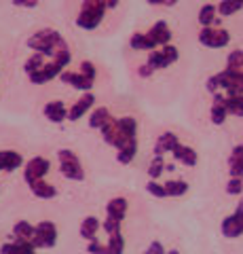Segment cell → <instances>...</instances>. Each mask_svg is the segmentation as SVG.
I'll return each mask as SVG.
<instances>
[{
	"mask_svg": "<svg viewBox=\"0 0 243 254\" xmlns=\"http://www.w3.org/2000/svg\"><path fill=\"white\" fill-rule=\"evenodd\" d=\"M30 49H34L36 53H43L45 58H55V53L59 49H66L68 43H66V38L59 34L57 30H53V28H43V30H38L36 34H32L28 38V43H26Z\"/></svg>",
	"mask_w": 243,
	"mask_h": 254,
	"instance_id": "1",
	"label": "cell"
},
{
	"mask_svg": "<svg viewBox=\"0 0 243 254\" xmlns=\"http://www.w3.org/2000/svg\"><path fill=\"white\" fill-rule=\"evenodd\" d=\"M106 11H108L106 0H85L74 23L81 30H96L101 23V19H104Z\"/></svg>",
	"mask_w": 243,
	"mask_h": 254,
	"instance_id": "2",
	"label": "cell"
},
{
	"mask_svg": "<svg viewBox=\"0 0 243 254\" xmlns=\"http://www.w3.org/2000/svg\"><path fill=\"white\" fill-rule=\"evenodd\" d=\"M57 161H59V172H61V176H64V178L76 180V182L85 180L83 163H81V159H78V155L74 153V150L61 148L57 153Z\"/></svg>",
	"mask_w": 243,
	"mask_h": 254,
	"instance_id": "3",
	"label": "cell"
},
{
	"mask_svg": "<svg viewBox=\"0 0 243 254\" xmlns=\"http://www.w3.org/2000/svg\"><path fill=\"white\" fill-rule=\"evenodd\" d=\"M178 55L180 53H178L176 45H165V47H161V49H154V51L148 53L146 64L152 68V72H154V70H163V68L171 66V64H176Z\"/></svg>",
	"mask_w": 243,
	"mask_h": 254,
	"instance_id": "4",
	"label": "cell"
},
{
	"mask_svg": "<svg viewBox=\"0 0 243 254\" xmlns=\"http://www.w3.org/2000/svg\"><path fill=\"white\" fill-rule=\"evenodd\" d=\"M199 43L203 47H209V49H222V47L231 43V34H229V30H224V28L205 26L199 32Z\"/></svg>",
	"mask_w": 243,
	"mask_h": 254,
	"instance_id": "5",
	"label": "cell"
},
{
	"mask_svg": "<svg viewBox=\"0 0 243 254\" xmlns=\"http://www.w3.org/2000/svg\"><path fill=\"white\" fill-rule=\"evenodd\" d=\"M218 85L226 91V95H243V70H229L224 68L218 72Z\"/></svg>",
	"mask_w": 243,
	"mask_h": 254,
	"instance_id": "6",
	"label": "cell"
},
{
	"mask_svg": "<svg viewBox=\"0 0 243 254\" xmlns=\"http://www.w3.org/2000/svg\"><path fill=\"white\" fill-rule=\"evenodd\" d=\"M55 242H57V227H55V222H51V220L38 222L34 240H32V244L36 246V248H53Z\"/></svg>",
	"mask_w": 243,
	"mask_h": 254,
	"instance_id": "7",
	"label": "cell"
},
{
	"mask_svg": "<svg viewBox=\"0 0 243 254\" xmlns=\"http://www.w3.org/2000/svg\"><path fill=\"white\" fill-rule=\"evenodd\" d=\"M49 170H51L49 159L34 157V159H30L26 163V168H23V180H26V185H30V182H34V180L45 178L47 174H49Z\"/></svg>",
	"mask_w": 243,
	"mask_h": 254,
	"instance_id": "8",
	"label": "cell"
},
{
	"mask_svg": "<svg viewBox=\"0 0 243 254\" xmlns=\"http://www.w3.org/2000/svg\"><path fill=\"white\" fill-rule=\"evenodd\" d=\"M99 131H101V138H104L106 144H112V146H116L119 150L125 148V146H127L129 142H131V140H125L121 133H119V129H116V119H114V117L108 119V121L99 127Z\"/></svg>",
	"mask_w": 243,
	"mask_h": 254,
	"instance_id": "9",
	"label": "cell"
},
{
	"mask_svg": "<svg viewBox=\"0 0 243 254\" xmlns=\"http://www.w3.org/2000/svg\"><path fill=\"white\" fill-rule=\"evenodd\" d=\"M93 104H96V95H93L91 91H85L81 98L72 104V108H68V119L70 121H78V119H83L85 115L93 110Z\"/></svg>",
	"mask_w": 243,
	"mask_h": 254,
	"instance_id": "10",
	"label": "cell"
},
{
	"mask_svg": "<svg viewBox=\"0 0 243 254\" xmlns=\"http://www.w3.org/2000/svg\"><path fill=\"white\" fill-rule=\"evenodd\" d=\"M61 72H64V68L59 66V64H55V62H47L45 66L38 70V72H34V74H30V83H34V85H45V83H49V81H53V78H57Z\"/></svg>",
	"mask_w": 243,
	"mask_h": 254,
	"instance_id": "11",
	"label": "cell"
},
{
	"mask_svg": "<svg viewBox=\"0 0 243 254\" xmlns=\"http://www.w3.org/2000/svg\"><path fill=\"white\" fill-rule=\"evenodd\" d=\"M59 81L66 83V85H72L74 89H78V91H91L96 78H91V76L83 74V72H66L64 70V72L59 74Z\"/></svg>",
	"mask_w": 243,
	"mask_h": 254,
	"instance_id": "12",
	"label": "cell"
},
{
	"mask_svg": "<svg viewBox=\"0 0 243 254\" xmlns=\"http://www.w3.org/2000/svg\"><path fill=\"white\" fill-rule=\"evenodd\" d=\"M45 117L49 119L51 123H61V121H66L68 119V108H66V104L61 100H53V102H49V104L45 106Z\"/></svg>",
	"mask_w": 243,
	"mask_h": 254,
	"instance_id": "13",
	"label": "cell"
},
{
	"mask_svg": "<svg viewBox=\"0 0 243 254\" xmlns=\"http://www.w3.org/2000/svg\"><path fill=\"white\" fill-rule=\"evenodd\" d=\"M148 36L152 38L156 43V47H165V45H171V30L165 21H156L154 26L148 30Z\"/></svg>",
	"mask_w": 243,
	"mask_h": 254,
	"instance_id": "14",
	"label": "cell"
},
{
	"mask_svg": "<svg viewBox=\"0 0 243 254\" xmlns=\"http://www.w3.org/2000/svg\"><path fill=\"white\" fill-rule=\"evenodd\" d=\"M211 98H214V104H211V108H209L211 123H214V125H222L226 121V117H229V113H226V106H224V93L216 91Z\"/></svg>",
	"mask_w": 243,
	"mask_h": 254,
	"instance_id": "15",
	"label": "cell"
},
{
	"mask_svg": "<svg viewBox=\"0 0 243 254\" xmlns=\"http://www.w3.org/2000/svg\"><path fill=\"white\" fill-rule=\"evenodd\" d=\"M125 216H127V199H125V197H114V199L108 201V205H106V218L123 222Z\"/></svg>",
	"mask_w": 243,
	"mask_h": 254,
	"instance_id": "16",
	"label": "cell"
},
{
	"mask_svg": "<svg viewBox=\"0 0 243 254\" xmlns=\"http://www.w3.org/2000/svg\"><path fill=\"white\" fill-rule=\"evenodd\" d=\"M23 165V157L17 150H0V172H15Z\"/></svg>",
	"mask_w": 243,
	"mask_h": 254,
	"instance_id": "17",
	"label": "cell"
},
{
	"mask_svg": "<svg viewBox=\"0 0 243 254\" xmlns=\"http://www.w3.org/2000/svg\"><path fill=\"white\" fill-rule=\"evenodd\" d=\"M222 235L229 237V240H235V237L243 235V220L237 216V214H231L222 220Z\"/></svg>",
	"mask_w": 243,
	"mask_h": 254,
	"instance_id": "18",
	"label": "cell"
},
{
	"mask_svg": "<svg viewBox=\"0 0 243 254\" xmlns=\"http://www.w3.org/2000/svg\"><path fill=\"white\" fill-rule=\"evenodd\" d=\"M178 144H180V140L176 138V133H171V131L161 133L159 140H156V144H154V155L163 157L165 153H174V148Z\"/></svg>",
	"mask_w": 243,
	"mask_h": 254,
	"instance_id": "19",
	"label": "cell"
},
{
	"mask_svg": "<svg viewBox=\"0 0 243 254\" xmlns=\"http://www.w3.org/2000/svg\"><path fill=\"white\" fill-rule=\"evenodd\" d=\"M0 254H36V246L32 242L15 240L11 244H2V246H0Z\"/></svg>",
	"mask_w": 243,
	"mask_h": 254,
	"instance_id": "20",
	"label": "cell"
},
{
	"mask_svg": "<svg viewBox=\"0 0 243 254\" xmlns=\"http://www.w3.org/2000/svg\"><path fill=\"white\" fill-rule=\"evenodd\" d=\"M171 155L176 157V161L186 165V168H194V165H197V159H199L197 157V150L191 148V146H186V144H178Z\"/></svg>",
	"mask_w": 243,
	"mask_h": 254,
	"instance_id": "21",
	"label": "cell"
},
{
	"mask_svg": "<svg viewBox=\"0 0 243 254\" xmlns=\"http://www.w3.org/2000/svg\"><path fill=\"white\" fill-rule=\"evenodd\" d=\"M116 129L125 140H138V121L133 117L116 119Z\"/></svg>",
	"mask_w": 243,
	"mask_h": 254,
	"instance_id": "22",
	"label": "cell"
},
{
	"mask_svg": "<svg viewBox=\"0 0 243 254\" xmlns=\"http://www.w3.org/2000/svg\"><path fill=\"white\" fill-rule=\"evenodd\" d=\"M30 190L38 197V199H53V197L57 195V189L53 187V185H49L45 178H41V180H34V182H30Z\"/></svg>",
	"mask_w": 243,
	"mask_h": 254,
	"instance_id": "23",
	"label": "cell"
},
{
	"mask_svg": "<svg viewBox=\"0 0 243 254\" xmlns=\"http://www.w3.org/2000/svg\"><path fill=\"white\" fill-rule=\"evenodd\" d=\"M229 174L231 178H243V144L233 148L229 157Z\"/></svg>",
	"mask_w": 243,
	"mask_h": 254,
	"instance_id": "24",
	"label": "cell"
},
{
	"mask_svg": "<svg viewBox=\"0 0 243 254\" xmlns=\"http://www.w3.org/2000/svg\"><path fill=\"white\" fill-rule=\"evenodd\" d=\"M129 47H131V49H136V51H154V49H159L156 43L152 41L150 36H148V32H146V34H142V32H136V34L129 38Z\"/></svg>",
	"mask_w": 243,
	"mask_h": 254,
	"instance_id": "25",
	"label": "cell"
},
{
	"mask_svg": "<svg viewBox=\"0 0 243 254\" xmlns=\"http://www.w3.org/2000/svg\"><path fill=\"white\" fill-rule=\"evenodd\" d=\"M34 233H36V227H34V225H30L28 220H19V222H15V227H13L15 240L32 242V240H34Z\"/></svg>",
	"mask_w": 243,
	"mask_h": 254,
	"instance_id": "26",
	"label": "cell"
},
{
	"mask_svg": "<svg viewBox=\"0 0 243 254\" xmlns=\"http://www.w3.org/2000/svg\"><path fill=\"white\" fill-rule=\"evenodd\" d=\"M99 227H101V225H99L97 216H87V218L81 222V237H83V240H87V242L96 240Z\"/></svg>",
	"mask_w": 243,
	"mask_h": 254,
	"instance_id": "27",
	"label": "cell"
},
{
	"mask_svg": "<svg viewBox=\"0 0 243 254\" xmlns=\"http://www.w3.org/2000/svg\"><path fill=\"white\" fill-rule=\"evenodd\" d=\"M216 19H218V6L216 4H203L199 9V23L203 28L214 26Z\"/></svg>",
	"mask_w": 243,
	"mask_h": 254,
	"instance_id": "28",
	"label": "cell"
},
{
	"mask_svg": "<svg viewBox=\"0 0 243 254\" xmlns=\"http://www.w3.org/2000/svg\"><path fill=\"white\" fill-rule=\"evenodd\" d=\"M110 117H112V115H110V110L104 108V106L93 108V110H91V115H89V127H93V129H99V127L104 125Z\"/></svg>",
	"mask_w": 243,
	"mask_h": 254,
	"instance_id": "29",
	"label": "cell"
},
{
	"mask_svg": "<svg viewBox=\"0 0 243 254\" xmlns=\"http://www.w3.org/2000/svg\"><path fill=\"white\" fill-rule=\"evenodd\" d=\"M226 113L235 117H243V95H224Z\"/></svg>",
	"mask_w": 243,
	"mask_h": 254,
	"instance_id": "30",
	"label": "cell"
},
{
	"mask_svg": "<svg viewBox=\"0 0 243 254\" xmlns=\"http://www.w3.org/2000/svg\"><path fill=\"white\" fill-rule=\"evenodd\" d=\"M163 187H165L167 197H182L188 193V185L184 180H167Z\"/></svg>",
	"mask_w": 243,
	"mask_h": 254,
	"instance_id": "31",
	"label": "cell"
},
{
	"mask_svg": "<svg viewBox=\"0 0 243 254\" xmlns=\"http://www.w3.org/2000/svg\"><path fill=\"white\" fill-rule=\"evenodd\" d=\"M136 155H138V140H131L127 146L119 150V155H116V161L123 163V165H127V163L133 161V157H136Z\"/></svg>",
	"mask_w": 243,
	"mask_h": 254,
	"instance_id": "32",
	"label": "cell"
},
{
	"mask_svg": "<svg viewBox=\"0 0 243 254\" xmlns=\"http://www.w3.org/2000/svg\"><path fill=\"white\" fill-rule=\"evenodd\" d=\"M45 64H47V62H45V55H43V53H34V55H30L26 64H23V70H26V74L30 76V74L38 72V70H41Z\"/></svg>",
	"mask_w": 243,
	"mask_h": 254,
	"instance_id": "33",
	"label": "cell"
},
{
	"mask_svg": "<svg viewBox=\"0 0 243 254\" xmlns=\"http://www.w3.org/2000/svg\"><path fill=\"white\" fill-rule=\"evenodd\" d=\"M108 250H110V254H123L125 252V237L121 231L108 235Z\"/></svg>",
	"mask_w": 243,
	"mask_h": 254,
	"instance_id": "34",
	"label": "cell"
},
{
	"mask_svg": "<svg viewBox=\"0 0 243 254\" xmlns=\"http://www.w3.org/2000/svg\"><path fill=\"white\" fill-rule=\"evenodd\" d=\"M163 172H165V161H163V157L154 155L150 165H148V176H150L152 180H156V178H161Z\"/></svg>",
	"mask_w": 243,
	"mask_h": 254,
	"instance_id": "35",
	"label": "cell"
},
{
	"mask_svg": "<svg viewBox=\"0 0 243 254\" xmlns=\"http://www.w3.org/2000/svg\"><path fill=\"white\" fill-rule=\"evenodd\" d=\"M243 6L239 2H235V0H222L220 4H218V15H222V17H231L237 11H241Z\"/></svg>",
	"mask_w": 243,
	"mask_h": 254,
	"instance_id": "36",
	"label": "cell"
},
{
	"mask_svg": "<svg viewBox=\"0 0 243 254\" xmlns=\"http://www.w3.org/2000/svg\"><path fill=\"white\" fill-rule=\"evenodd\" d=\"M226 68L229 70H243V51L241 49H235L229 53V58H226Z\"/></svg>",
	"mask_w": 243,
	"mask_h": 254,
	"instance_id": "37",
	"label": "cell"
},
{
	"mask_svg": "<svg viewBox=\"0 0 243 254\" xmlns=\"http://www.w3.org/2000/svg\"><path fill=\"white\" fill-rule=\"evenodd\" d=\"M146 190L150 193L152 197H159V199H165L167 197V193H165V187L161 185V182H156V180H150L146 185Z\"/></svg>",
	"mask_w": 243,
	"mask_h": 254,
	"instance_id": "38",
	"label": "cell"
},
{
	"mask_svg": "<svg viewBox=\"0 0 243 254\" xmlns=\"http://www.w3.org/2000/svg\"><path fill=\"white\" fill-rule=\"evenodd\" d=\"M243 190V178H231L226 182V193L229 195H241Z\"/></svg>",
	"mask_w": 243,
	"mask_h": 254,
	"instance_id": "39",
	"label": "cell"
},
{
	"mask_svg": "<svg viewBox=\"0 0 243 254\" xmlns=\"http://www.w3.org/2000/svg\"><path fill=\"white\" fill-rule=\"evenodd\" d=\"M87 252H89V254H110L108 246H106V244H101V242H97V240H91V242H89Z\"/></svg>",
	"mask_w": 243,
	"mask_h": 254,
	"instance_id": "40",
	"label": "cell"
},
{
	"mask_svg": "<svg viewBox=\"0 0 243 254\" xmlns=\"http://www.w3.org/2000/svg\"><path fill=\"white\" fill-rule=\"evenodd\" d=\"M101 227H104V231H106L108 235H112V233H116V231H121V222H119V220H112V218H106Z\"/></svg>",
	"mask_w": 243,
	"mask_h": 254,
	"instance_id": "41",
	"label": "cell"
},
{
	"mask_svg": "<svg viewBox=\"0 0 243 254\" xmlns=\"http://www.w3.org/2000/svg\"><path fill=\"white\" fill-rule=\"evenodd\" d=\"M81 72L91 76V78H96V66H93L89 60H85V62H81Z\"/></svg>",
	"mask_w": 243,
	"mask_h": 254,
	"instance_id": "42",
	"label": "cell"
},
{
	"mask_svg": "<svg viewBox=\"0 0 243 254\" xmlns=\"http://www.w3.org/2000/svg\"><path fill=\"white\" fill-rule=\"evenodd\" d=\"M205 89H207L211 95H214L218 89H220V85H218V76H216V74H214V76H209L207 81H205Z\"/></svg>",
	"mask_w": 243,
	"mask_h": 254,
	"instance_id": "43",
	"label": "cell"
},
{
	"mask_svg": "<svg viewBox=\"0 0 243 254\" xmlns=\"http://www.w3.org/2000/svg\"><path fill=\"white\" fill-rule=\"evenodd\" d=\"M144 254H165V248H163L161 242H152L150 246H148V250Z\"/></svg>",
	"mask_w": 243,
	"mask_h": 254,
	"instance_id": "44",
	"label": "cell"
},
{
	"mask_svg": "<svg viewBox=\"0 0 243 254\" xmlns=\"http://www.w3.org/2000/svg\"><path fill=\"white\" fill-rule=\"evenodd\" d=\"M13 4L23 6V9H34V6L38 4V0H13Z\"/></svg>",
	"mask_w": 243,
	"mask_h": 254,
	"instance_id": "45",
	"label": "cell"
},
{
	"mask_svg": "<svg viewBox=\"0 0 243 254\" xmlns=\"http://www.w3.org/2000/svg\"><path fill=\"white\" fill-rule=\"evenodd\" d=\"M140 74H142V76H150L152 74V68L148 66V64H144V66L140 68Z\"/></svg>",
	"mask_w": 243,
	"mask_h": 254,
	"instance_id": "46",
	"label": "cell"
},
{
	"mask_svg": "<svg viewBox=\"0 0 243 254\" xmlns=\"http://www.w3.org/2000/svg\"><path fill=\"white\" fill-rule=\"evenodd\" d=\"M235 214H237V216H239V218L243 220V199H241V201L237 203V212H235Z\"/></svg>",
	"mask_w": 243,
	"mask_h": 254,
	"instance_id": "47",
	"label": "cell"
},
{
	"mask_svg": "<svg viewBox=\"0 0 243 254\" xmlns=\"http://www.w3.org/2000/svg\"><path fill=\"white\" fill-rule=\"evenodd\" d=\"M106 4H108V9H114V6L119 4V0H106Z\"/></svg>",
	"mask_w": 243,
	"mask_h": 254,
	"instance_id": "48",
	"label": "cell"
},
{
	"mask_svg": "<svg viewBox=\"0 0 243 254\" xmlns=\"http://www.w3.org/2000/svg\"><path fill=\"white\" fill-rule=\"evenodd\" d=\"M148 4H165V0H146Z\"/></svg>",
	"mask_w": 243,
	"mask_h": 254,
	"instance_id": "49",
	"label": "cell"
},
{
	"mask_svg": "<svg viewBox=\"0 0 243 254\" xmlns=\"http://www.w3.org/2000/svg\"><path fill=\"white\" fill-rule=\"evenodd\" d=\"M176 2H178V0H165V4H167V6H174Z\"/></svg>",
	"mask_w": 243,
	"mask_h": 254,
	"instance_id": "50",
	"label": "cell"
},
{
	"mask_svg": "<svg viewBox=\"0 0 243 254\" xmlns=\"http://www.w3.org/2000/svg\"><path fill=\"white\" fill-rule=\"evenodd\" d=\"M165 254H180L178 250H169V252H165Z\"/></svg>",
	"mask_w": 243,
	"mask_h": 254,
	"instance_id": "51",
	"label": "cell"
},
{
	"mask_svg": "<svg viewBox=\"0 0 243 254\" xmlns=\"http://www.w3.org/2000/svg\"><path fill=\"white\" fill-rule=\"evenodd\" d=\"M235 2H239V4H241V6H243V0H235Z\"/></svg>",
	"mask_w": 243,
	"mask_h": 254,
	"instance_id": "52",
	"label": "cell"
}]
</instances>
